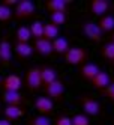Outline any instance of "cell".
<instances>
[{"label": "cell", "instance_id": "1", "mask_svg": "<svg viewBox=\"0 0 114 125\" xmlns=\"http://www.w3.org/2000/svg\"><path fill=\"white\" fill-rule=\"evenodd\" d=\"M90 57V53L87 48H83V47H71L66 54H65V62L68 65H78L81 66L84 65Z\"/></svg>", "mask_w": 114, "mask_h": 125}, {"label": "cell", "instance_id": "2", "mask_svg": "<svg viewBox=\"0 0 114 125\" xmlns=\"http://www.w3.org/2000/svg\"><path fill=\"white\" fill-rule=\"evenodd\" d=\"M35 12H36V5L32 0H18L12 11L15 20H27L35 15Z\"/></svg>", "mask_w": 114, "mask_h": 125}, {"label": "cell", "instance_id": "3", "mask_svg": "<svg viewBox=\"0 0 114 125\" xmlns=\"http://www.w3.org/2000/svg\"><path fill=\"white\" fill-rule=\"evenodd\" d=\"M80 32H81V35H83L84 38L90 39V41H93V42H99V41L102 39V35H104L102 30L99 29L98 23L90 21V20H86V21L81 23Z\"/></svg>", "mask_w": 114, "mask_h": 125}, {"label": "cell", "instance_id": "4", "mask_svg": "<svg viewBox=\"0 0 114 125\" xmlns=\"http://www.w3.org/2000/svg\"><path fill=\"white\" fill-rule=\"evenodd\" d=\"M24 86L29 89L30 92H35L38 89L42 87V80H41V68L33 66L29 68L26 73V78H24Z\"/></svg>", "mask_w": 114, "mask_h": 125}, {"label": "cell", "instance_id": "5", "mask_svg": "<svg viewBox=\"0 0 114 125\" xmlns=\"http://www.w3.org/2000/svg\"><path fill=\"white\" fill-rule=\"evenodd\" d=\"M78 103H80L81 109L84 110V115H86V116H98V115L101 113V110H102L101 103H99L98 100H95V98L89 96V95L80 96Z\"/></svg>", "mask_w": 114, "mask_h": 125}, {"label": "cell", "instance_id": "6", "mask_svg": "<svg viewBox=\"0 0 114 125\" xmlns=\"http://www.w3.org/2000/svg\"><path fill=\"white\" fill-rule=\"evenodd\" d=\"M44 91H45L47 98H50L53 103H54V101H62L63 95H65V82L59 78V80H56L54 83L45 86Z\"/></svg>", "mask_w": 114, "mask_h": 125}, {"label": "cell", "instance_id": "7", "mask_svg": "<svg viewBox=\"0 0 114 125\" xmlns=\"http://www.w3.org/2000/svg\"><path fill=\"white\" fill-rule=\"evenodd\" d=\"M23 87V80L20 75L17 74H9L2 80V89L9 92H20V89Z\"/></svg>", "mask_w": 114, "mask_h": 125}, {"label": "cell", "instance_id": "8", "mask_svg": "<svg viewBox=\"0 0 114 125\" xmlns=\"http://www.w3.org/2000/svg\"><path fill=\"white\" fill-rule=\"evenodd\" d=\"M33 107L39 112V115L47 116V115H50L53 112V109H54V103L47 96H36L33 100Z\"/></svg>", "mask_w": 114, "mask_h": 125}, {"label": "cell", "instance_id": "9", "mask_svg": "<svg viewBox=\"0 0 114 125\" xmlns=\"http://www.w3.org/2000/svg\"><path fill=\"white\" fill-rule=\"evenodd\" d=\"M89 9L96 17H104L111 9V3L108 0H92L90 5H89Z\"/></svg>", "mask_w": 114, "mask_h": 125}, {"label": "cell", "instance_id": "10", "mask_svg": "<svg viewBox=\"0 0 114 125\" xmlns=\"http://www.w3.org/2000/svg\"><path fill=\"white\" fill-rule=\"evenodd\" d=\"M101 71V68L96 65V63H92V62H86L84 65H81L80 68H78V74H80V77L83 80H86V82H90V80L98 74Z\"/></svg>", "mask_w": 114, "mask_h": 125}, {"label": "cell", "instance_id": "11", "mask_svg": "<svg viewBox=\"0 0 114 125\" xmlns=\"http://www.w3.org/2000/svg\"><path fill=\"white\" fill-rule=\"evenodd\" d=\"M33 50L41 56H51L53 53V42L45 39V38H41V39H36L33 42Z\"/></svg>", "mask_w": 114, "mask_h": 125}, {"label": "cell", "instance_id": "12", "mask_svg": "<svg viewBox=\"0 0 114 125\" xmlns=\"http://www.w3.org/2000/svg\"><path fill=\"white\" fill-rule=\"evenodd\" d=\"M11 57H12V45L8 39L0 41V65L8 66L11 63Z\"/></svg>", "mask_w": 114, "mask_h": 125}, {"label": "cell", "instance_id": "13", "mask_svg": "<svg viewBox=\"0 0 114 125\" xmlns=\"http://www.w3.org/2000/svg\"><path fill=\"white\" fill-rule=\"evenodd\" d=\"M44 8L47 11H50L51 14H54V12L66 14L69 9V2L68 0H48V2L44 3Z\"/></svg>", "mask_w": 114, "mask_h": 125}, {"label": "cell", "instance_id": "14", "mask_svg": "<svg viewBox=\"0 0 114 125\" xmlns=\"http://www.w3.org/2000/svg\"><path fill=\"white\" fill-rule=\"evenodd\" d=\"M41 80H42V87H45L51 83H54L56 80H59L57 71L53 66H41Z\"/></svg>", "mask_w": 114, "mask_h": 125}, {"label": "cell", "instance_id": "15", "mask_svg": "<svg viewBox=\"0 0 114 125\" xmlns=\"http://www.w3.org/2000/svg\"><path fill=\"white\" fill-rule=\"evenodd\" d=\"M89 83L92 84V87L98 89V91H104V89L111 83V78H110V75L105 73V71H99Z\"/></svg>", "mask_w": 114, "mask_h": 125}, {"label": "cell", "instance_id": "16", "mask_svg": "<svg viewBox=\"0 0 114 125\" xmlns=\"http://www.w3.org/2000/svg\"><path fill=\"white\" fill-rule=\"evenodd\" d=\"M2 100H3L8 105H20V107H23V104H24V96L21 95V92H9V91H3Z\"/></svg>", "mask_w": 114, "mask_h": 125}, {"label": "cell", "instance_id": "17", "mask_svg": "<svg viewBox=\"0 0 114 125\" xmlns=\"http://www.w3.org/2000/svg\"><path fill=\"white\" fill-rule=\"evenodd\" d=\"M26 113L24 107L20 105H6L5 109V119L8 121H17V119H21Z\"/></svg>", "mask_w": 114, "mask_h": 125}, {"label": "cell", "instance_id": "18", "mask_svg": "<svg viewBox=\"0 0 114 125\" xmlns=\"http://www.w3.org/2000/svg\"><path fill=\"white\" fill-rule=\"evenodd\" d=\"M14 51L18 59H27L33 54V45H30V44H21V42H17L15 47H14Z\"/></svg>", "mask_w": 114, "mask_h": 125}, {"label": "cell", "instance_id": "19", "mask_svg": "<svg viewBox=\"0 0 114 125\" xmlns=\"http://www.w3.org/2000/svg\"><path fill=\"white\" fill-rule=\"evenodd\" d=\"M71 48V44H69V41L63 36H59L56 38L54 41H53V51L56 53V54H66V51Z\"/></svg>", "mask_w": 114, "mask_h": 125}, {"label": "cell", "instance_id": "20", "mask_svg": "<svg viewBox=\"0 0 114 125\" xmlns=\"http://www.w3.org/2000/svg\"><path fill=\"white\" fill-rule=\"evenodd\" d=\"M98 26H99V29L102 30V33H108V32L114 30V17L111 14H107V15L101 17Z\"/></svg>", "mask_w": 114, "mask_h": 125}, {"label": "cell", "instance_id": "21", "mask_svg": "<svg viewBox=\"0 0 114 125\" xmlns=\"http://www.w3.org/2000/svg\"><path fill=\"white\" fill-rule=\"evenodd\" d=\"M59 33H60V27H59V26H54L51 23L44 24V38H45V39L53 42L56 38H59Z\"/></svg>", "mask_w": 114, "mask_h": 125}, {"label": "cell", "instance_id": "22", "mask_svg": "<svg viewBox=\"0 0 114 125\" xmlns=\"http://www.w3.org/2000/svg\"><path fill=\"white\" fill-rule=\"evenodd\" d=\"M15 38H17V42L27 44V42L32 39V33H30L29 26H21V27H18V29H17Z\"/></svg>", "mask_w": 114, "mask_h": 125}, {"label": "cell", "instance_id": "23", "mask_svg": "<svg viewBox=\"0 0 114 125\" xmlns=\"http://www.w3.org/2000/svg\"><path fill=\"white\" fill-rule=\"evenodd\" d=\"M29 29H30V33H32V38L36 41V39H41L44 38V23L36 20V21H33L30 26H29Z\"/></svg>", "mask_w": 114, "mask_h": 125}, {"label": "cell", "instance_id": "24", "mask_svg": "<svg viewBox=\"0 0 114 125\" xmlns=\"http://www.w3.org/2000/svg\"><path fill=\"white\" fill-rule=\"evenodd\" d=\"M101 54L104 59H107L110 62L114 60V42L113 41H108V42H105L102 48H101Z\"/></svg>", "mask_w": 114, "mask_h": 125}, {"label": "cell", "instance_id": "25", "mask_svg": "<svg viewBox=\"0 0 114 125\" xmlns=\"http://www.w3.org/2000/svg\"><path fill=\"white\" fill-rule=\"evenodd\" d=\"M50 23L54 24V26H62L66 23V14L63 12H54V14H50Z\"/></svg>", "mask_w": 114, "mask_h": 125}, {"label": "cell", "instance_id": "26", "mask_svg": "<svg viewBox=\"0 0 114 125\" xmlns=\"http://www.w3.org/2000/svg\"><path fill=\"white\" fill-rule=\"evenodd\" d=\"M27 125H53L51 121L48 119V116H42V115H38V116H33L27 121Z\"/></svg>", "mask_w": 114, "mask_h": 125}, {"label": "cell", "instance_id": "27", "mask_svg": "<svg viewBox=\"0 0 114 125\" xmlns=\"http://www.w3.org/2000/svg\"><path fill=\"white\" fill-rule=\"evenodd\" d=\"M12 17H14V14H12V9H11V8H8V6H5V5L0 3V23L9 21Z\"/></svg>", "mask_w": 114, "mask_h": 125}, {"label": "cell", "instance_id": "28", "mask_svg": "<svg viewBox=\"0 0 114 125\" xmlns=\"http://www.w3.org/2000/svg\"><path fill=\"white\" fill-rule=\"evenodd\" d=\"M72 125H90V119H89V116H86L84 113H77L74 115L72 118Z\"/></svg>", "mask_w": 114, "mask_h": 125}, {"label": "cell", "instance_id": "29", "mask_svg": "<svg viewBox=\"0 0 114 125\" xmlns=\"http://www.w3.org/2000/svg\"><path fill=\"white\" fill-rule=\"evenodd\" d=\"M101 94H102L105 98H108L110 101H113V103H114V82H111L107 87L104 89V91H101Z\"/></svg>", "mask_w": 114, "mask_h": 125}, {"label": "cell", "instance_id": "30", "mask_svg": "<svg viewBox=\"0 0 114 125\" xmlns=\"http://www.w3.org/2000/svg\"><path fill=\"white\" fill-rule=\"evenodd\" d=\"M54 125H72V121L66 115H57L54 119Z\"/></svg>", "mask_w": 114, "mask_h": 125}, {"label": "cell", "instance_id": "31", "mask_svg": "<svg viewBox=\"0 0 114 125\" xmlns=\"http://www.w3.org/2000/svg\"><path fill=\"white\" fill-rule=\"evenodd\" d=\"M17 3H18V0H3V2H2V5H5V6H8V8L15 6Z\"/></svg>", "mask_w": 114, "mask_h": 125}, {"label": "cell", "instance_id": "32", "mask_svg": "<svg viewBox=\"0 0 114 125\" xmlns=\"http://www.w3.org/2000/svg\"><path fill=\"white\" fill-rule=\"evenodd\" d=\"M0 125H12V122L8 119H0Z\"/></svg>", "mask_w": 114, "mask_h": 125}, {"label": "cell", "instance_id": "33", "mask_svg": "<svg viewBox=\"0 0 114 125\" xmlns=\"http://www.w3.org/2000/svg\"><path fill=\"white\" fill-rule=\"evenodd\" d=\"M111 41L114 42V32H113V36H111Z\"/></svg>", "mask_w": 114, "mask_h": 125}, {"label": "cell", "instance_id": "34", "mask_svg": "<svg viewBox=\"0 0 114 125\" xmlns=\"http://www.w3.org/2000/svg\"><path fill=\"white\" fill-rule=\"evenodd\" d=\"M2 80H3V78H2V77H0V87H2Z\"/></svg>", "mask_w": 114, "mask_h": 125}, {"label": "cell", "instance_id": "35", "mask_svg": "<svg viewBox=\"0 0 114 125\" xmlns=\"http://www.w3.org/2000/svg\"><path fill=\"white\" fill-rule=\"evenodd\" d=\"M111 63H113V65H114V60H113V62H111Z\"/></svg>", "mask_w": 114, "mask_h": 125}]
</instances>
